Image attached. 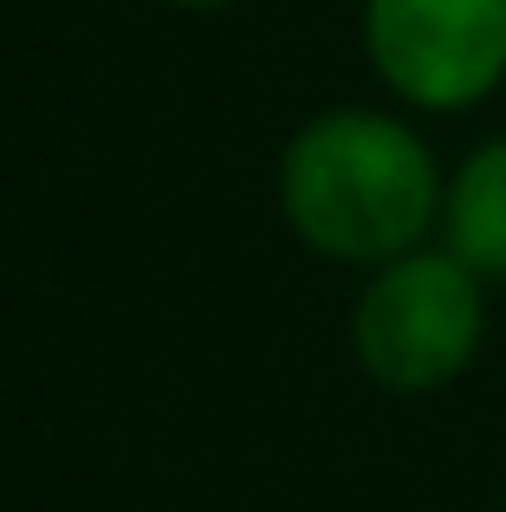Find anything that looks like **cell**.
<instances>
[{
	"mask_svg": "<svg viewBox=\"0 0 506 512\" xmlns=\"http://www.w3.org/2000/svg\"><path fill=\"white\" fill-rule=\"evenodd\" d=\"M377 78L416 111H468L506 85V0H364Z\"/></svg>",
	"mask_w": 506,
	"mask_h": 512,
	"instance_id": "obj_3",
	"label": "cell"
},
{
	"mask_svg": "<svg viewBox=\"0 0 506 512\" xmlns=\"http://www.w3.org/2000/svg\"><path fill=\"white\" fill-rule=\"evenodd\" d=\"M487 338L481 273L461 266L448 247H416L403 260L377 266L351 312V350L370 383L396 396H429L455 383Z\"/></svg>",
	"mask_w": 506,
	"mask_h": 512,
	"instance_id": "obj_2",
	"label": "cell"
},
{
	"mask_svg": "<svg viewBox=\"0 0 506 512\" xmlns=\"http://www.w3.org/2000/svg\"><path fill=\"white\" fill-rule=\"evenodd\" d=\"M442 169L429 143L383 111H325L279 156V208L312 253L390 266L442 221Z\"/></svg>",
	"mask_w": 506,
	"mask_h": 512,
	"instance_id": "obj_1",
	"label": "cell"
},
{
	"mask_svg": "<svg viewBox=\"0 0 506 512\" xmlns=\"http://www.w3.org/2000/svg\"><path fill=\"white\" fill-rule=\"evenodd\" d=\"M442 247L481 279H506V137H487L442 195Z\"/></svg>",
	"mask_w": 506,
	"mask_h": 512,
	"instance_id": "obj_4",
	"label": "cell"
},
{
	"mask_svg": "<svg viewBox=\"0 0 506 512\" xmlns=\"http://www.w3.org/2000/svg\"><path fill=\"white\" fill-rule=\"evenodd\" d=\"M176 7H221V0H176Z\"/></svg>",
	"mask_w": 506,
	"mask_h": 512,
	"instance_id": "obj_5",
	"label": "cell"
}]
</instances>
